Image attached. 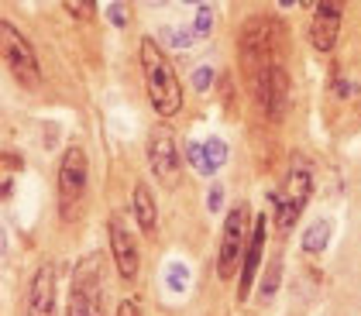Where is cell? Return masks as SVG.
I'll return each mask as SVG.
<instances>
[{
  "mask_svg": "<svg viewBox=\"0 0 361 316\" xmlns=\"http://www.w3.org/2000/svg\"><path fill=\"white\" fill-rule=\"evenodd\" d=\"M310 196H313V165L303 151H293L286 175H282L279 189L272 193V220H276L279 234H289L300 224Z\"/></svg>",
  "mask_w": 361,
  "mask_h": 316,
  "instance_id": "3",
  "label": "cell"
},
{
  "mask_svg": "<svg viewBox=\"0 0 361 316\" xmlns=\"http://www.w3.org/2000/svg\"><path fill=\"white\" fill-rule=\"evenodd\" d=\"M107 241H111V255H114V268L124 282H135L138 279V265H141V251H138V241L128 227L124 213L114 210L111 220H107Z\"/></svg>",
  "mask_w": 361,
  "mask_h": 316,
  "instance_id": "9",
  "label": "cell"
},
{
  "mask_svg": "<svg viewBox=\"0 0 361 316\" xmlns=\"http://www.w3.org/2000/svg\"><path fill=\"white\" fill-rule=\"evenodd\" d=\"M207 28H210V7H200V21H193V34L200 38V34H207Z\"/></svg>",
  "mask_w": 361,
  "mask_h": 316,
  "instance_id": "20",
  "label": "cell"
},
{
  "mask_svg": "<svg viewBox=\"0 0 361 316\" xmlns=\"http://www.w3.org/2000/svg\"><path fill=\"white\" fill-rule=\"evenodd\" d=\"M66 316H104V258L97 251L80 258L73 268Z\"/></svg>",
  "mask_w": 361,
  "mask_h": 316,
  "instance_id": "4",
  "label": "cell"
},
{
  "mask_svg": "<svg viewBox=\"0 0 361 316\" xmlns=\"http://www.w3.org/2000/svg\"><path fill=\"white\" fill-rule=\"evenodd\" d=\"M56 292H59L56 265L45 261L31 275L28 296H25V316H56Z\"/></svg>",
  "mask_w": 361,
  "mask_h": 316,
  "instance_id": "10",
  "label": "cell"
},
{
  "mask_svg": "<svg viewBox=\"0 0 361 316\" xmlns=\"http://www.w3.org/2000/svg\"><path fill=\"white\" fill-rule=\"evenodd\" d=\"M56 189H59V213H62V220H76L80 206L86 200V189H90V158H86V151L80 144H69L62 151Z\"/></svg>",
  "mask_w": 361,
  "mask_h": 316,
  "instance_id": "5",
  "label": "cell"
},
{
  "mask_svg": "<svg viewBox=\"0 0 361 316\" xmlns=\"http://www.w3.org/2000/svg\"><path fill=\"white\" fill-rule=\"evenodd\" d=\"M145 155H148V169L162 186H179L183 179V151L176 141V131L169 127V120L152 124L148 141H145Z\"/></svg>",
  "mask_w": 361,
  "mask_h": 316,
  "instance_id": "8",
  "label": "cell"
},
{
  "mask_svg": "<svg viewBox=\"0 0 361 316\" xmlns=\"http://www.w3.org/2000/svg\"><path fill=\"white\" fill-rule=\"evenodd\" d=\"M190 155H193V165L196 172L203 175H214L227 162V144L221 138H210V141H200V144H190Z\"/></svg>",
  "mask_w": 361,
  "mask_h": 316,
  "instance_id": "14",
  "label": "cell"
},
{
  "mask_svg": "<svg viewBox=\"0 0 361 316\" xmlns=\"http://www.w3.org/2000/svg\"><path fill=\"white\" fill-rule=\"evenodd\" d=\"M341 21H344V4H313V21H310V45L317 52H334L341 38Z\"/></svg>",
  "mask_w": 361,
  "mask_h": 316,
  "instance_id": "11",
  "label": "cell"
},
{
  "mask_svg": "<svg viewBox=\"0 0 361 316\" xmlns=\"http://www.w3.org/2000/svg\"><path fill=\"white\" fill-rule=\"evenodd\" d=\"M0 56H4V65L11 69V76H14L21 87H38V83H42L38 52H35L31 38H25L21 28L11 25V21H0Z\"/></svg>",
  "mask_w": 361,
  "mask_h": 316,
  "instance_id": "7",
  "label": "cell"
},
{
  "mask_svg": "<svg viewBox=\"0 0 361 316\" xmlns=\"http://www.w3.org/2000/svg\"><path fill=\"white\" fill-rule=\"evenodd\" d=\"M251 227H255V217H251L248 203H238V206L224 217L221 248H217V279H221V282H231V279L241 272Z\"/></svg>",
  "mask_w": 361,
  "mask_h": 316,
  "instance_id": "6",
  "label": "cell"
},
{
  "mask_svg": "<svg viewBox=\"0 0 361 316\" xmlns=\"http://www.w3.org/2000/svg\"><path fill=\"white\" fill-rule=\"evenodd\" d=\"M217 89H221V103L227 107V114H234V76L227 69L217 76Z\"/></svg>",
  "mask_w": 361,
  "mask_h": 316,
  "instance_id": "16",
  "label": "cell"
},
{
  "mask_svg": "<svg viewBox=\"0 0 361 316\" xmlns=\"http://www.w3.org/2000/svg\"><path fill=\"white\" fill-rule=\"evenodd\" d=\"M238 65L245 87H255L276 69H289V28L276 14H251L238 28Z\"/></svg>",
  "mask_w": 361,
  "mask_h": 316,
  "instance_id": "1",
  "label": "cell"
},
{
  "mask_svg": "<svg viewBox=\"0 0 361 316\" xmlns=\"http://www.w3.org/2000/svg\"><path fill=\"white\" fill-rule=\"evenodd\" d=\"M279 275H282V261H272L269 265V279H265V286H262V296H272V289H276V282H279Z\"/></svg>",
  "mask_w": 361,
  "mask_h": 316,
  "instance_id": "18",
  "label": "cell"
},
{
  "mask_svg": "<svg viewBox=\"0 0 361 316\" xmlns=\"http://www.w3.org/2000/svg\"><path fill=\"white\" fill-rule=\"evenodd\" d=\"M62 11H66V14H73V18H76V21H93V14H97V7H93V4H90V0H66V4H62Z\"/></svg>",
  "mask_w": 361,
  "mask_h": 316,
  "instance_id": "17",
  "label": "cell"
},
{
  "mask_svg": "<svg viewBox=\"0 0 361 316\" xmlns=\"http://www.w3.org/2000/svg\"><path fill=\"white\" fill-rule=\"evenodd\" d=\"M107 14H111V21L114 25H121V28H124V25H128V14H131V7H128V4H117V7H107Z\"/></svg>",
  "mask_w": 361,
  "mask_h": 316,
  "instance_id": "19",
  "label": "cell"
},
{
  "mask_svg": "<svg viewBox=\"0 0 361 316\" xmlns=\"http://www.w3.org/2000/svg\"><path fill=\"white\" fill-rule=\"evenodd\" d=\"M131 213H135V224L145 237H152L155 227H159V206H155V196L148 189V182H138L135 193H131Z\"/></svg>",
  "mask_w": 361,
  "mask_h": 316,
  "instance_id": "13",
  "label": "cell"
},
{
  "mask_svg": "<svg viewBox=\"0 0 361 316\" xmlns=\"http://www.w3.org/2000/svg\"><path fill=\"white\" fill-rule=\"evenodd\" d=\"M262 251H265V217H255V227H251L248 248H245V261H241V282H238V299L248 303L251 286L258 279V268H262Z\"/></svg>",
  "mask_w": 361,
  "mask_h": 316,
  "instance_id": "12",
  "label": "cell"
},
{
  "mask_svg": "<svg viewBox=\"0 0 361 316\" xmlns=\"http://www.w3.org/2000/svg\"><path fill=\"white\" fill-rule=\"evenodd\" d=\"M138 62H141V76H145V89H148V100L155 107V114L169 120L183 110V80L172 65V58L166 56V49L145 34L138 49Z\"/></svg>",
  "mask_w": 361,
  "mask_h": 316,
  "instance_id": "2",
  "label": "cell"
},
{
  "mask_svg": "<svg viewBox=\"0 0 361 316\" xmlns=\"http://www.w3.org/2000/svg\"><path fill=\"white\" fill-rule=\"evenodd\" d=\"M114 316H141V306L135 303V299H124V303L117 306V313Z\"/></svg>",
  "mask_w": 361,
  "mask_h": 316,
  "instance_id": "21",
  "label": "cell"
},
{
  "mask_svg": "<svg viewBox=\"0 0 361 316\" xmlns=\"http://www.w3.org/2000/svg\"><path fill=\"white\" fill-rule=\"evenodd\" d=\"M331 220H317V224H310L306 227V237H303V251L306 255H320L324 248H327V241H331Z\"/></svg>",
  "mask_w": 361,
  "mask_h": 316,
  "instance_id": "15",
  "label": "cell"
}]
</instances>
